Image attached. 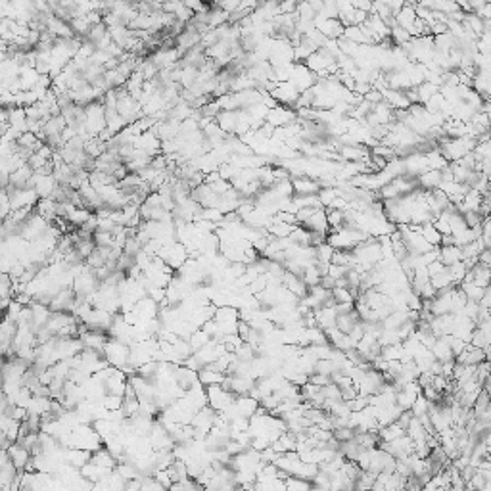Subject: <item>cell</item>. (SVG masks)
<instances>
[{"mask_svg": "<svg viewBox=\"0 0 491 491\" xmlns=\"http://www.w3.org/2000/svg\"><path fill=\"white\" fill-rule=\"evenodd\" d=\"M361 323L359 319V313H357V309H353V311H349V313H340L338 315V321H336V328L342 330L344 334H351L353 330H355V326Z\"/></svg>", "mask_w": 491, "mask_h": 491, "instance_id": "obj_12", "label": "cell"}, {"mask_svg": "<svg viewBox=\"0 0 491 491\" xmlns=\"http://www.w3.org/2000/svg\"><path fill=\"white\" fill-rule=\"evenodd\" d=\"M391 41H394V44L396 46H403V44H407V43H410V35L407 33V31L403 29V27H399V25H396L394 29H391Z\"/></svg>", "mask_w": 491, "mask_h": 491, "instance_id": "obj_31", "label": "cell"}, {"mask_svg": "<svg viewBox=\"0 0 491 491\" xmlns=\"http://www.w3.org/2000/svg\"><path fill=\"white\" fill-rule=\"evenodd\" d=\"M440 261L445 267H453V265L462 261V251L459 246H441L440 248Z\"/></svg>", "mask_w": 491, "mask_h": 491, "instance_id": "obj_14", "label": "cell"}, {"mask_svg": "<svg viewBox=\"0 0 491 491\" xmlns=\"http://www.w3.org/2000/svg\"><path fill=\"white\" fill-rule=\"evenodd\" d=\"M104 355H106V361L110 363L111 367L121 368L129 363V357H131V345L121 344L117 340H108V344L104 347Z\"/></svg>", "mask_w": 491, "mask_h": 491, "instance_id": "obj_1", "label": "cell"}, {"mask_svg": "<svg viewBox=\"0 0 491 491\" xmlns=\"http://www.w3.org/2000/svg\"><path fill=\"white\" fill-rule=\"evenodd\" d=\"M234 407L236 410H238V415L244 418H253L257 415V410H259V401L257 399H253V397L249 396H242V397H236L234 401Z\"/></svg>", "mask_w": 491, "mask_h": 491, "instance_id": "obj_6", "label": "cell"}, {"mask_svg": "<svg viewBox=\"0 0 491 491\" xmlns=\"http://www.w3.org/2000/svg\"><path fill=\"white\" fill-rule=\"evenodd\" d=\"M108 334H104V332H94V330H88V332H85L81 336V342L85 347H88V349H94V351H104V347H106V344H108Z\"/></svg>", "mask_w": 491, "mask_h": 491, "instance_id": "obj_8", "label": "cell"}, {"mask_svg": "<svg viewBox=\"0 0 491 491\" xmlns=\"http://www.w3.org/2000/svg\"><path fill=\"white\" fill-rule=\"evenodd\" d=\"M315 249H317V261H323V263H332V257H334V253H336V249L332 248L328 242L317 246Z\"/></svg>", "mask_w": 491, "mask_h": 491, "instance_id": "obj_30", "label": "cell"}, {"mask_svg": "<svg viewBox=\"0 0 491 491\" xmlns=\"http://www.w3.org/2000/svg\"><path fill=\"white\" fill-rule=\"evenodd\" d=\"M90 462H94L96 466H102V468H108V470H115V468H117V459H115V457H113V455H111L106 447L94 451V453H92V459H90Z\"/></svg>", "mask_w": 491, "mask_h": 491, "instance_id": "obj_13", "label": "cell"}, {"mask_svg": "<svg viewBox=\"0 0 491 491\" xmlns=\"http://www.w3.org/2000/svg\"><path fill=\"white\" fill-rule=\"evenodd\" d=\"M389 491H394V489H389Z\"/></svg>", "mask_w": 491, "mask_h": 491, "instance_id": "obj_43", "label": "cell"}, {"mask_svg": "<svg viewBox=\"0 0 491 491\" xmlns=\"http://www.w3.org/2000/svg\"><path fill=\"white\" fill-rule=\"evenodd\" d=\"M140 482H142V489L140 491H169L167 487L160 484L154 476H148L144 478V480H140Z\"/></svg>", "mask_w": 491, "mask_h": 491, "instance_id": "obj_33", "label": "cell"}, {"mask_svg": "<svg viewBox=\"0 0 491 491\" xmlns=\"http://www.w3.org/2000/svg\"><path fill=\"white\" fill-rule=\"evenodd\" d=\"M438 491H455V489H453V487H451V485H449V487H440V489H438Z\"/></svg>", "mask_w": 491, "mask_h": 491, "instance_id": "obj_42", "label": "cell"}, {"mask_svg": "<svg viewBox=\"0 0 491 491\" xmlns=\"http://www.w3.org/2000/svg\"><path fill=\"white\" fill-rule=\"evenodd\" d=\"M432 401H428L424 396L417 397V401L413 403V407H410V413H413V417L417 418H424L430 415V410H432Z\"/></svg>", "mask_w": 491, "mask_h": 491, "instance_id": "obj_20", "label": "cell"}, {"mask_svg": "<svg viewBox=\"0 0 491 491\" xmlns=\"http://www.w3.org/2000/svg\"><path fill=\"white\" fill-rule=\"evenodd\" d=\"M478 305H480L482 309H487V311H491V286L485 288L484 298L480 300V303H478Z\"/></svg>", "mask_w": 491, "mask_h": 491, "instance_id": "obj_38", "label": "cell"}, {"mask_svg": "<svg viewBox=\"0 0 491 491\" xmlns=\"http://www.w3.org/2000/svg\"><path fill=\"white\" fill-rule=\"evenodd\" d=\"M106 121H108V131H111L113 134H119L127 127V121L117 111H106Z\"/></svg>", "mask_w": 491, "mask_h": 491, "instance_id": "obj_21", "label": "cell"}, {"mask_svg": "<svg viewBox=\"0 0 491 491\" xmlns=\"http://www.w3.org/2000/svg\"><path fill=\"white\" fill-rule=\"evenodd\" d=\"M420 234H422V238H424L426 242L430 244L432 248H440L441 244V234L438 232V228L434 227L432 223H428V225H424L422 227V230H420Z\"/></svg>", "mask_w": 491, "mask_h": 491, "instance_id": "obj_22", "label": "cell"}, {"mask_svg": "<svg viewBox=\"0 0 491 491\" xmlns=\"http://www.w3.org/2000/svg\"><path fill=\"white\" fill-rule=\"evenodd\" d=\"M92 242L96 244V248H111L113 246V234L111 232H100L96 230L92 236Z\"/></svg>", "mask_w": 491, "mask_h": 491, "instance_id": "obj_32", "label": "cell"}, {"mask_svg": "<svg viewBox=\"0 0 491 491\" xmlns=\"http://www.w3.org/2000/svg\"><path fill=\"white\" fill-rule=\"evenodd\" d=\"M188 342H190L192 349H194V353H196V351H200L202 347H205V345L209 344V342H211V338L207 336V334H205V332H204L202 328H198V330H196V332H194V334L190 336V340H188Z\"/></svg>", "mask_w": 491, "mask_h": 491, "instance_id": "obj_26", "label": "cell"}, {"mask_svg": "<svg viewBox=\"0 0 491 491\" xmlns=\"http://www.w3.org/2000/svg\"><path fill=\"white\" fill-rule=\"evenodd\" d=\"M198 378H200V384H204L205 388H209V386H221V384L225 382V378H227V374L217 372V370H213V368L205 367L198 372Z\"/></svg>", "mask_w": 491, "mask_h": 491, "instance_id": "obj_15", "label": "cell"}, {"mask_svg": "<svg viewBox=\"0 0 491 491\" xmlns=\"http://www.w3.org/2000/svg\"><path fill=\"white\" fill-rule=\"evenodd\" d=\"M459 288H461L462 293L466 296V300L474 301V303H480V300L484 298V292H485V288L476 286L474 282H461V286Z\"/></svg>", "mask_w": 491, "mask_h": 491, "instance_id": "obj_19", "label": "cell"}, {"mask_svg": "<svg viewBox=\"0 0 491 491\" xmlns=\"http://www.w3.org/2000/svg\"><path fill=\"white\" fill-rule=\"evenodd\" d=\"M290 83H292L300 92H307V90H311V88L319 83V77H317L305 64H293Z\"/></svg>", "mask_w": 491, "mask_h": 491, "instance_id": "obj_2", "label": "cell"}, {"mask_svg": "<svg viewBox=\"0 0 491 491\" xmlns=\"http://www.w3.org/2000/svg\"><path fill=\"white\" fill-rule=\"evenodd\" d=\"M301 279H303V282L307 284V288H313V286H319V284H321L323 274L319 272V269H317L315 265H311V267H307V269H305V274H303Z\"/></svg>", "mask_w": 491, "mask_h": 491, "instance_id": "obj_29", "label": "cell"}, {"mask_svg": "<svg viewBox=\"0 0 491 491\" xmlns=\"http://www.w3.org/2000/svg\"><path fill=\"white\" fill-rule=\"evenodd\" d=\"M482 389H484L485 394H487V396L491 397V376H489V378H487V380L484 382V384H482Z\"/></svg>", "mask_w": 491, "mask_h": 491, "instance_id": "obj_41", "label": "cell"}, {"mask_svg": "<svg viewBox=\"0 0 491 491\" xmlns=\"http://www.w3.org/2000/svg\"><path fill=\"white\" fill-rule=\"evenodd\" d=\"M441 246H455V236L453 234H441Z\"/></svg>", "mask_w": 491, "mask_h": 491, "instance_id": "obj_40", "label": "cell"}, {"mask_svg": "<svg viewBox=\"0 0 491 491\" xmlns=\"http://www.w3.org/2000/svg\"><path fill=\"white\" fill-rule=\"evenodd\" d=\"M417 6L418 4H405V8L399 12V14L396 15V22L399 27H403L407 33H410V29L415 27V23H417Z\"/></svg>", "mask_w": 491, "mask_h": 491, "instance_id": "obj_7", "label": "cell"}, {"mask_svg": "<svg viewBox=\"0 0 491 491\" xmlns=\"http://www.w3.org/2000/svg\"><path fill=\"white\" fill-rule=\"evenodd\" d=\"M102 403L108 410H121V407H123V397L106 396V399H104Z\"/></svg>", "mask_w": 491, "mask_h": 491, "instance_id": "obj_36", "label": "cell"}, {"mask_svg": "<svg viewBox=\"0 0 491 491\" xmlns=\"http://www.w3.org/2000/svg\"><path fill=\"white\" fill-rule=\"evenodd\" d=\"M292 184L293 194H298V196H319V192H321V183L309 175L292 179Z\"/></svg>", "mask_w": 491, "mask_h": 491, "instance_id": "obj_4", "label": "cell"}, {"mask_svg": "<svg viewBox=\"0 0 491 491\" xmlns=\"http://www.w3.org/2000/svg\"><path fill=\"white\" fill-rule=\"evenodd\" d=\"M238 119H240V111H221L215 121L223 129V132H227L230 136H236Z\"/></svg>", "mask_w": 491, "mask_h": 491, "instance_id": "obj_10", "label": "cell"}, {"mask_svg": "<svg viewBox=\"0 0 491 491\" xmlns=\"http://www.w3.org/2000/svg\"><path fill=\"white\" fill-rule=\"evenodd\" d=\"M378 434H380L382 441H396V440H399V438H403L405 430L397 424V422H391V424H388V426H382L380 430H378Z\"/></svg>", "mask_w": 491, "mask_h": 491, "instance_id": "obj_17", "label": "cell"}, {"mask_svg": "<svg viewBox=\"0 0 491 491\" xmlns=\"http://www.w3.org/2000/svg\"><path fill=\"white\" fill-rule=\"evenodd\" d=\"M326 217H328L330 232H334V230H340V228L344 227V223H345L344 211H340V209H326ZM330 232H328V234H330Z\"/></svg>", "mask_w": 491, "mask_h": 491, "instance_id": "obj_23", "label": "cell"}, {"mask_svg": "<svg viewBox=\"0 0 491 491\" xmlns=\"http://www.w3.org/2000/svg\"><path fill=\"white\" fill-rule=\"evenodd\" d=\"M249 332H251V326H249L248 323H244V321H240V323H238V336L242 338V342H248Z\"/></svg>", "mask_w": 491, "mask_h": 491, "instance_id": "obj_37", "label": "cell"}, {"mask_svg": "<svg viewBox=\"0 0 491 491\" xmlns=\"http://www.w3.org/2000/svg\"><path fill=\"white\" fill-rule=\"evenodd\" d=\"M332 296L336 300V305H351V303H355V298H353V293L347 288H334Z\"/></svg>", "mask_w": 491, "mask_h": 491, "instance_id": "obj_27", "label": "cell"}, {"mask_svg": "<svg viewBox=\"0 0 491 491\" xmlns=\"http://www.w3.org/2000/svg\"><path fill=\"white\" fill-rule=\"evenodd\" d=\"M37 175V173H35ZM60 184L58 181L54 179V175H37V186H35V190H37L38 198L41 200H46V198H52V194L56 192V188H58Z\"/></svg>", "mask_w": 491, "mask_h": 491, "instance_id": "obj_9", "label": "cell"}, {"mask_svg": "<svg viewBox=\"0 0 491 491\" xmlns=\"http://www.w3.org/2000/svg\"><path fill=\"white\" fill-rule=\"evenodd\" d=\"M351 271V267H345V265H332L330 263V269H328V274L332 277L334 280H342L347 277V272Z\"/></svg>", "mask_w": 491, "mask_h": 491, "instance_id": "obj_35", "label": "cell"}, {"mask_svg": "<svg viewBox=\"0 0 491 491\" xmlns=\"http://www.w3.org/2000/svg\"><path fill=\"white\" fill-rule=\"evenodd\" d=\"M332 436H334V440L340 441V443H347V441L355 440V428H351V426L334 428V430H332Z\"/></svg>", "mask_w": 491, "mask_h": 491, "instance_id": "obj_28", "label": "cell"}, {"mask_svg": "<svg viewBox=\"0 0 491 491\" xmlns=\"http://www.w3.org/2000/svg\"><path fill=\"white\" fill-rule=\"evenodd\" d=\"M434 355V359L440 361V363H447V361H455V353L451 349V345L447 342V336L438 338V342L434 344V347L430 349Z\"/></svg>", "mask_w": 491, "mask_h": 491, "instance_id": "obj_11", "label": "cell"}, {"mask_svg": "<svg viewBox=\"0 0 491 491\" xmlns=\"http://www.w3.org/2000/svg\"><path fill=\"white\" fill-rule=\"evenodd\" d=\"M443 179H441V171H426L424 175L418 176V184L422 190H436L440 188Z\"/></svg>", "mask_w": 491, "mask_h": 491, "instance_id": "obj_16", "label": "cell"}, {"mask_svg": "<svg viewBox=\"0 0 491 491\" xmlns=\"http://www.w3.org/2000/svg\"><path fill=\"white\" fill-rule=\"evenodd\" d=\"M207 401H209V407H213L217 413H223L225 409L234 405L236 396L227 391V389H223L221 386H209L207 388Z\"/></svg>", "mask_w": 491, "mask_h": 491, "instance_id": "obj_3", "label": "cell"}, {"mask_svg": "<svg viewBox=\"0 0 491 491\" xmlns=\"http://www.w3.org/2000/svg\"><path fill=\"white\" fill-rule=\"evenodd\" d=\"M418 90V96H420V104L424 106L432 96H436L438 92H440V87H436V85H432L430 81H424L422 85H418L417 87Z\"/></svg>", "mask_w": 491, "mask_h": 491, "instance_id": "obj_24", "label": "cell"}, {"mask_svg": "<svg viewBox=\"0 0 491 491\" xmlns=\"http://www.w3.org/2000/svg\"><path fill=\"white\" fill-rule=\"evenodd\" d=\"M301 227L311 230V232H326V234H328L330 227H328V217H326V209H324V207L317 209L315 215L309 221H305Z\"/></svg>", "mask_w": 491, "mask_h": 491, "instance_id": "obj_5", "label": "cell"}, {"mask_svg": "<svg viewBox=\"0 0 491 491\" xmlns=\"http://www.w3.org/2000/svg\"><path fill=\"white\" fill-rule=\"evenodd\" d=\"M462 217H464V221H466V227L468 228L482 227V223H484V217H482L478 211H466V213H462Z\"/></svg>", "mask_w": 491, "mask_h": 491, "instance_id": "obj_34", "label": "cell"}, {"mask_svg": "<svg viewBox=\"0 0 491 491\" xmlns=\"http://www.w3.org/2000/svg\"><path fill=\"white\" fill-rule=\"evenodd\" d=\"M336 284H338V280H334L330 274H326V277L321 279V286H323L324 290H328V292H332V290L336 288Z\"/></svg>", "mask_w": 491, "mask_h": 491, "instance_id": "obj_39", "label": "cell"}, {"mask_svg": "<svg viewBox=\"0 0 491 491\" xmlns=\"http://www.w3.org/2000/svg\"><path fill=\"white\" fill-rule=\"evenodd\" d=\"M344 38H347V41H351V43H355V44H359V46H365V44H367V37H365L363 29H361V27H355V25L345 27Z\"/></svg>", "mask_w": 491, "mask_h": 491, "instance_id": "obj_25", "label": "cell"}, {"mask_svg": "<svg viewBox=\"0 0 491 491\" xmlns=\"http://www.w3.org/2000/svg\"><path fill=\"white\" fill-rule=\"evenodd\" d=\"M290 240H292L296 246H300V248H309V246H311V230L298 225V227H293L292 234H290Z\"/></svg>", "mask_w": 491, "mask_h": 491, "instance_id": "obj_18", "label": "cell"}]
</instances>
